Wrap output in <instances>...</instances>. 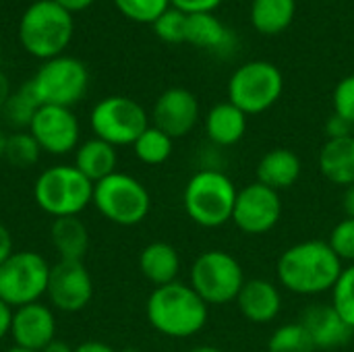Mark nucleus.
<instances>
[{
	"label": "nucleus",
	"mask_w": 354,
	"mask_h": 352,
	"mask_svg": "<svg viewBox=\"0 0 354 352\" xmlns=\"http://www.w3.org/2000/svg\"><path fill=\"white\" fill-rule=\"evenodd\" d=\"M344 263L332 251L328 241H303L297 243L278 257L276 276L278 282L303 297H315L322 293H332L336 286Z\"/></svg>",
	"instance_id": "nucleus-1"
},
{
	"label": "nucleus",
	"mask_w": 354,
	"mask_h": 352,
	"mask_svg": "<svg viewBox=\"0 0 354 352\" xmlns=\"http://www.w3.org/2000/svg\"><path fill=\"white\" fill-rule=\"evenodd\" d=\"M319 172L336 187L354 185V135L340 139H326L319 149Z\"/></svg>",
	"instance_id": "nucleus-22"
},
{
	"label": "nucleus",
	"mask_w": 354,
	"mask_h": 352,
	"mask_svg": "<svg viewBox=\"0 0 354 352\" xmlns=\"http://www.w3.org/2000/svg\"><path fill=\"white\" fill-rule=\"evenodd\" d=\"M4 145H6V133H4L2 127H0V162H2V158H4Z\"/></svg>",
	"instance_id": "nucleus-46"
},
{
	"label": "nucleus",
	"mask_w": 354,
	"mask_h": 352,
	"mask_svg": "<svg viewBox=\"0 0 354 352\" xmlns=\"http://www.w3.org/2000/svg\"><path fill=\"white\" fill-rule=\"evenodd\" d=\"M91 205L116 226H137L149 216L151 195L139 178L116 170L93 185Z\"/></svg>",
	"instance_id": "nucleus-6"
},
{
	"label": "nucleus",
	"mask_w": 354,
	"mask_h": 352,
	"mask_svg": "<svg viewBox=\"0 0 354 352\" xmlns=\"http://www.w3.org/2000/svg\"><path fill=\"white\" fill-rule=\"evenodd\" d=\"M189 352H224V351H222V349H218V346H212V344H201V346L191 349Z\"/></svg>",
	"instance_id": "nucleus-45"
},
{
	"label": "nucleus",
	"mask_w": 354,
	"mask_h": 352,
	"mask_svg": "<svg viewBox=\"0 0 354 352\" xmlns=\"http://www.w3.org/2000/svg\"><path fill=\"white\" fill-rule=\"evenodd\" d=\"M205 133L214 145L232 147L247 133V114L228 100L220 102L212 106L205 116Z\"/></svg>",
	"instance_id": "nucleus-23"
},
{
	"label": "nucleus",
	"mask_w": 354,
	"mask_h": 352,
	"mask_svg": "<svg viewBox=\"0 0 354 352\" xmlns=\"http://www.w3.org/2000/svg\"><path fill=\"white\" fill-rule=\"evenodd\" d=\"M332 307L354 330V263L342 270L336 286L332 288Z\"/></svg>",
	"instance_id": "nucleus-31"
},
{
	"label": "nucleus",
	"mask_w": 354,
	"mask_h": 352,
	"mask_svg": "<svg viewBox=\"0 0 354 352\" xmlns=\"http://www.w3.org/2000/svg\"><path fill=\"white\" fill-rule=\"evenodd\" d=\"M41 151L50 156L75 154L81 143V124L71 108L41 106L27 129Z\"/></svg>",
	"instance_id": "nucleus-14"
},
{
	"label": "nucleus",
	"mask_w": 354,
	"mask_h": 352,
	"mask_svg": "<svg viewBox=\"0 0 354 352\" xmlns=\"http://www.w3.org/2000/svg\"><path fill=\"white\" fill-rule=\"evenodd\" d=\"M54 2L60 4L64 10H68L73 15V12H81L85 8H89L95 0H54Z\"/></svg>",
	"instance_id": "nucleus-41"
},
{
	"label": "nucleus",
	"mask_w": 354,
	"mask_h": 352,
	"mask_svg": "<svg viewBox=\"0 0 354 352\" xmlns=\"http://www.w3.org/2000/svg\"><path fill=\"white\" fill-rule=\"evenodd\" d=\"M151 120L172 139L187 137L199 122V100L187 87H168L156 100Z\"/></svg>",
	"instance_id": "nucleus-15"
},
{
	"label": "nucleus",
	"mask_w": 354,
	"mask_h": 352,
	"mask_svg": "<svg viewBox=\"0 0 354 352\" xmlns=\"http://www.w3.org/2000/svg\"><path fill=\"white\" fill-rule=\"evenodd\" d=\"M39 352H75V346H71L68 342H62V340H52L44 351Z\"/></svg>",
	"instance_id": "nucleus-44"
},
{
	"label": "nucleus",
	"mask_w": 354,
	"mask_h": 352,
	"mask_svg": "<svg viewBox=\"0 0 354 352\" xmlns=\"http://www.w3.org/2000/svg\"><path fill=\"white\" fill-rule=\"evenodd\" d=\"M93 293V278L83 261L58 259L50 268L46 299L52 309L62 313H79L91 303Z\"/></svg>",
	"instance_id": "nucleus-13"
},
{
	"label": "nucleus",
	"mask_w": 354,
	"mask_h": 352,
	"mask_svg": "<svg viewBox=\"0 0 354 352\" xmlns=\"http://www.w3.org/2000/svg\"><path fill=\"white\" fill-rule=\"evenodd\" d=\"M220 4H222V0H170V6L183 10L185 15L214 12Z\"/></svg>",
	"instance_id": "nucleus-36"
},
{
	"label": "nucleus",
	"mask_w": 354,
	"mask_h": 352,
	"mask_svg": "<svg viewBox=\"0 0 354 352\" xmlns=\"http://www.w3.org/2000/svg\"><path fill=\"white\" fill-rule=\"evenodd\" d=\"M342 210H344V216H346V218H353L354 220V185L344 189V195H342Z\"/></svg>",
	"instance_id": "nucleus-42"
},
{
	"label": "nucleus",
	"mask_w": 354,
	"mask_h": 352,
	"mask_svg": "<svg viewBox=\"0 0 354 352\" xmlns=\"http://www.w3.org/2000/svg\"><path fill=\"white\" fill-rule=\"evenodd\" d=\"M301 158L288 147H276L261 156L257 164V183L280 193L295 187L301 178Z\"/></svg>",
	"instance_id": "nucleus-20"
},
{
	"label": "nucleus",
	"mask_w": 354,
	"mask_h": 352,
	"mask_svg": "<svg viewBox=\"0 0 354 352\" xmlns=\"http://www.w3.org/2000/svg\"><path fill=\"white\" fill-rule=\"evenodd\" d=\"M29 85L41 106L73 108L87 93L89 73L79 58L62 54L46 60L29 79Z\"/></svg>",
	"instance_id": "nucleus-9"
},
{
	"label": "nucleus",
	"mask_w": 354,
	"mask_h": 352,
	"mask_svg": "<svg viewBox=\"0 0 354 352\" xmlns=\"http://www.w3.org/2000/svg\"><path fill=\"white\" fill-rule=\"evenodd\" d=\"M39 156H41V147L37 145V141L29 131H17L6 135L2 162H6L8 166L17 170H27L39 162Z\"/></svg>",
	"instance_id": "nucleus-29"
},
{
	"label": "nucleus",
	"mask_w": 354,
	"mask_h": 352,
	"mask_svg": "<svg viewBox=\"0 0 354 352\" xmlns=\"http://www.w3.org/2000/svg\"><path fill=\"white\" fill-rule=\"evenodd\" d=\"M187 19L189 15L170 6L153 21L151 27L153 33L166 44H187Z\"/></svg>",
	"instance_id": "nucleus-32"
},
{
	"label": "nucleus",
	"mask_w": 354,
	"mask_h": 352,
	"mask_svg": "<svg viewBox=\"0 0 354 352\" xmlns=\"http://www.w3.org/2000/svg\"><path fill=\"white\" fill-rule=\"evenodd\" d=\"M73 15L54 0H35L19 21V41L27 54L50 60L62 56L73 37Z\"/></svg>",
	"instance_id": "nucleus-4"
},
{
	"label": "nucleus",
	"mask_w": 354,
	"mask_h": 352,
	"mask_svg": "<svg viewBox=\"0 0 354 352\" xmlns=\"http://www.w3.org/2000/svg\"><path fill=\"white\" fill-rule=\"evenodd\" d=\"M284 91V75L270 60L241 64L228 79V102L247 116L268 112Z\"/></svg>",
	"instance_id": "nucleus-7"
},
{
	"label": "nucleus",
	"mask_w": 354,
	"mask_h": 352,
	"mask_svg": "<svg viewBox=\"0 0 354 352\" xmlns=\"http://www.w3.org/2000/svg\"><path fill=\"white\" fill-rule=\"evenodd\" d=\"M332 106H334V114L342 116L354 127V73L340 79L338 85L334 87Z\"/></svg>",
	"instance_id": "nucleus-35"
},
{
	"label": "nucleus",
	"mask_w": 354,
	"mask_h": 352,
	"mask_svg": "<svg viewBox=\"0 0 354 352\" xmlns=\"http://www.w3.org/2000/svg\"><path fill=\"white\" fill-rule=\"evenodd\" d=\"M239 189L232 178L216 168L197 170L185 185L183 205L191 222L201 228H220L232 222Z\"/></svg>",
	"instance_id": "nucleus-3"
},
{
	"label": "nucleus",
	"mask_w": 354,
	"mask_h": 352,
	"mask_svg": "<svg viewBox=\"0 0 354 352\" xmlns=\"http://www.w3.org/2000/svg\"><path fill=\"white\" fill-rule=\"evenodd\" d=\"M33 199L37 207L54 220L79 216L93 201V183L73 164H56L37 174Z\"/></svg>",
	"instance_id": "nucleus-5"
},
{
	"label": "nucleus",
	"mask_w": 354,
	"mask_h": 352,
	"mask_svg": "<svg viewBox=\"0 0 354 352\" xmlns=\"http://www.w3.org/2000/svg\"><path fill=\"white\" fill-rule=\"evenodd\" d=\"M15 253V241L10 230L0 222V266Z\"/></svg>",
	"instance_id": "nucleus-38"
},
{
	"label": "nucleus",
	"mask_w": 354,
	"mask_h": 352,
	"mask_svg": "<svg viewBox=\"0 0 354 352\" xmlns=\"http://www.w3.org/2000/svg\"><path fill=\"white\" fill-rule=\"evenodd\" d=\"M187 44L214 54H230L236 37L214 12H199L187 19Z\"/></svg>",
	"instance_id": "nucleus-19"
},
{
	"label": "nucleus",
	"mask_w": 354,
	"mask_h": 352,
	"mask_svg": "<svg viewBox=\"0 0 354 352\" xmlns=\"http://www.w3.org/2000/svg\"><path fill=\"white\" fill-rule=\"evenodd\" d=\"M353 124H351L348 120H344L342 116H338V114H332V116L328 118V122H326V135H328V139L348 137V135H353Z\"/></svg>",
	"instance_id": "nucleus-37"
},
{
	"label": "nucleus",
	"mask_w": 354,
	"mask_h": 352,
	"mask_svg": "<svg viewBox=\"0 0 354 352\" xmlns=\"http://www.w3.org/2000/svg\"><path fill=\"white\" fill-rule=\"evenodd\" d=\"M116 8L135 23H149L170 8V0H114Z\"/></svg>",
	"instance_id": "nucleus-33"
},
{
	"label": "nucleus",
	"mask_w": 354,
	"mask_h": 352,
	"mask_svg": "<svg viewBox=\"0 0 354 352\" xmlns=\"http://www.w3.org/2000/svg\"><path fill=\"white\" fill-rule=\"evenodd\" d=\"M50 263L41 253L15 251L0 266V299L12 309L46 297Z\"/></svg>",
	"instance_id": "nucleus-11"
},
{
	"label": "nucleus",
	"mask_w": 354,
	"mask_h": 352,
	"mask_svg": "<svg viewBox=\"0 0 354 352\" xmlns=\"http://www.w3.org/2000/svg\"><path fill=\"white\" fill-rule=\"evenodd\" d=\"M328 245L332 247V251L338 255V259L344 263H354V220L353 218H344L340 220L328 239Z\"/></svg>",
	"instance_id": "nucleus-34"
},
{
	"label": "nucleus",
	"mask_w": 354,
	"mask_h": 352,
	"mask_svg": "<svg viewBox=\"0 0 354 352\" xmlns=\"http://www.w3.org/2000/svg\"><path fill=\"white\" fill-rule=\"evenodd\" d=\"M12 307L6 305L2 299H0V342L10 336V324H12Z\"/></svg>",
	"instance_id": "nucleus-39"
},
{
	"label": "nucleus",
	"mask_w": 354,
	"mask_h": 352,
	"mask_svg": "<svg viewBox=\"0 0 354 352\" xmlns=\"http://www.w3.org/2000/svg\"><path fill=\"white\" fill-rule=\"evenodd\" d=\"M145 315L158 334L183 340L199 334L205 328L209 307L191 288V284L176 280L151 290L145 303Z\"/></svg>",
	"instance_id": "nucleus-2"
},
{
	"label": "nucleus",
	"mask_w": 354,
	"mask_h": 352,
	"mask_svg": "<svg viewBox=\"0 0 354 352\" xmlns=\"http://www.w3.org/2000/svg\"><path fill=\"white\" fill-rule=\"evenodd\" d=\"M139 272L153 288L176 282L180 274V255L176 247L166 241L145 245L139 253Z\"/></svg>",
	"instance_id": "nucleus-21"
},
{
	"label": "nucleus",
	"mask_w": 354,
	"mask_h": 352,
	"mask_svg": "<svg viewBox=\"0 0 354 352\" xmlns=\"http://www.w3.org/2000/svg\"><path fill=\"white\" fill-rule=\"evenodd\" d=\"M315 344L301 322L284 324L268 340V352H315Z\"/></svg>",
	"instance_id": "nucleus-30"
},
{
	"label": "nucleus",
	"mask_w": 354,
	"mask_h": 352,
	"mask_svg": "<svg viewBox=\"0 0 354 352\" xmlns=\"http://www.w3.org/2000/svg\"><path fill=\"white\" fill-rule=\"evenodd\" d=\"M50 241L58 259L83 261L89 249V230L79 216L56 218L50 226Z\"/></svg>",
	"instance_id": "nucleus-25"
},
{
	"label": "nucleus",
	"mask_w": 354,
	"mask_h": 352,
	"mask_svg": "<svg viewBox=\"0 0 354 352\" xmlns=\"http://www.w3.org/2000/svg\"><path fill=\"white\" fill-rule=\"evenodd\" d=\"M172 149H174V139L153 124H149L133 143V151L137 160L147 166H160L168 162V158L172 156Z\"/></svg>",
	"instance_id": "nucleus-27"
},
{
	"label": "nucleus",
	"mask_w": 354,
	"mask_h": 352,
	"mask_svg": "<svg viewBox=\"0 0 354 352\" xmlns=\"http://www.w3.org/2000/svg\"><path fill=\"white\" fill-rule=\"evenodd\" d=\"M282 218V199L280 193L261 185L251 183L243 189H239L234 212H232V224L249 237L268 234L276 228V224Z\"/></svg>",
	"instance_id": "nucleus-12"
},
{
	"label": "nucleus",
	"mask_w": 354,
	"mask_h": 352,
	"mask_svg": "<svg viewBox=\"0 0 354 352\" xmlns=\"http://www.w3.org/2000/svg\"><path fill=\"white\" fill-rule=\"evenodd\" d=\"M0 50H2V35H0Z\"/></svg>",
	"instance_id": "nucleus-49"
},
{
	"label": "nucleus",
	"mask_w": 354,
	"mask_h": 352,
	"mask_svg": "<svg viewBox=\"0 0 354 352\" xmlns=\"http://www.w3.org/2000/svg\"><path fill=\"white\" fill-rule=\"evenodd\" d=\"M297 15V0H253L249 19L255 31L263 35L284 33Z\"/></svg>",
	"instance_id": "nucleus-26"
},
{
	"label": "nucleus",
	"mask_w": 354,
	"mask_h": 352,
	"mask_svg": "<svg viewBox=\"0 0 354 352\" xmlns=\"http://www.w3.org/2000/svg\"><path fill=\"white\" fill-rule=\"evenodd\" d=\"M75 352H118L114 351L110 344L106 342H100V340H87V342H81L75 346Z\"/></svg>",
	"instance_id": "nucleus-40"
},
{
	"label": "nucleus",
	"mask_w": 354,
	"mask_h": 352,
	"mask_svg": "<svg viewBox=\"0 0 354 352\" xmlns=\"http://www.w3.org/2000/svg\"><path fill=\"white\" fill-rule=\"evenodd\" d=\"M245 280L243 268L234 255L222 249H209L193 261L189 284L209 307L234 303Z\"/></svg>",
	"instance_id": "nucleus-8"
},
{
	"label": "nucleus",
	"mask_w": 354,
	"mask_h": 352,
	"mask_svg": "<svg viewBox=\"0 0 354 352\" xmlns=\"http://www.w3.org/2000/svg\"><path fill=\"white\" fill-rule=\"evenodd\" d=\"M10 338L15 346L27 351H44L52 340H56V317L50 305L37 301L12 311Z\"/></svg>",
	"instance_id": "nucleus-16"
},
{
	"label": "nucleus",
	"mask_w": 354,
	"mask_h": 352,
	"mask_svg": "<svg viewBox=\"0 0 354 352\" xmlns=\"http://www.w3.org/2000/svg\"><path fill=\"white\" fill-rule=\"evenodd\" d=\"M309 332L317 351H336L346 346L354 338V330L330 305H311L299 319Z\"/></svg>",
	"instance_id": "nucleus-17"
},
{
	"label": "nucleus",
	"mask_w": 354,
	"mask_h": 352,
	"mask_svg": "<svg viewBox=\"0 0 354 352\" xmlns=\"http://www.w3.org/2000/svg\"><path fill=\"white\" fill-rule=\"evenodd\" d=\"M234 303L239 305V311L247 322L263 326V324H272L280 315L282 295L272 280L251 278L245 280Z\"/></svg>",
	"instance_id": "nucleus-18"
},
{
	"label": "nucleus",
	"mask_w": 354,
	"mask_h": 352,
	"mask_svg": "<svg viewBox=\"0 0 354 352\" xmlns=\"http://www.w3.org/2000/svg\"><path fill=\"white\" fill-rule=\"evenodd\" d=\"M4 352H35V351H27V349H19V346H10L8 351Z\"/></svg>",
	"instance_id": "nucleus-47"
},
{
	"label": "nucleus",
	"mask_w": 354,
	"mask_h": 352,
	"mask_svg": "<svg viewBox=\"0 0 354 352\" xmlns=\"http://www.w3.org/2000/svg\"><path fill=\"white\" fill-rule=\"evenodd\" d=\"M118 352H141L139 349H133V346H129V349H122V351H118Z\"/></svg>",
	"instance_id": "nucleus-48"
},
{
	"label": "nucleus",
	"mask_w": 354,
	"mask_h": 352,
	"mask_svg": "<svg viewBox=\"0 0 354 352\" xmlns=\"http://www.w3.org/2000/svg\"><path fill=\"white\" fill-rule=\"evenodd\" d=\"M10 81H8V77H6V73L0 68V110L4 108V104H6V100L10 98Z\"/></svg>",
	"instance_id": "nucleus-43"
},
{
	"label": "nucleus",
	"mask_w": 354,
	"mask_h": 352,
	"mask_svg": "<svg viewBox=\"0 0 354 352\" xmlns=\"http://www.w3.org/2000/svg\"><path fill=\"white\" fill-rule=\"evenodd\" d=\"M93 137L114 145H133L139 135L149 127L145 108L127 95H108L100 100L89 114Z\"/></svg>",
	"instance_id": "nucleus-10"
},
{
	"label": "nucleus",
	"mask_w": 354,
	"mask_h": 352,
	"mask_svg": "<svg viewBox=\"0 0 354 352\" xmlns=\"http://www.w3.org/2000/svg\"><path fill=\"white\" fill-rule=\"evenodd\" d=\"M39 108H41V104L35 98L31 85L27 81L17 91L10 93V98L6 100V104L2 108V114H4V118H6V122L10 127H17L19 131H25V129H29V124H31V120H33V116H35V112Z\"/></svg>",
	"instance_id": "nucleus-28"
},
{
	"label": "nucleus",
	"mask_w": 354,
	"mask_h": 352,
	"mask_svg": "<svg viewBox=\"0 0 354 352\" xmlns=\"http://www.w3.org/2000/svg\"><path fill=\"white\" fill-rule=\"evenodd\" d=\"M73 166L95 185L116 172V166H118L116 147L97 137L81 141L79 147L75 149Z\"/></svg>",
	"instance_id": "nucleus-24"
}]
</instances>
